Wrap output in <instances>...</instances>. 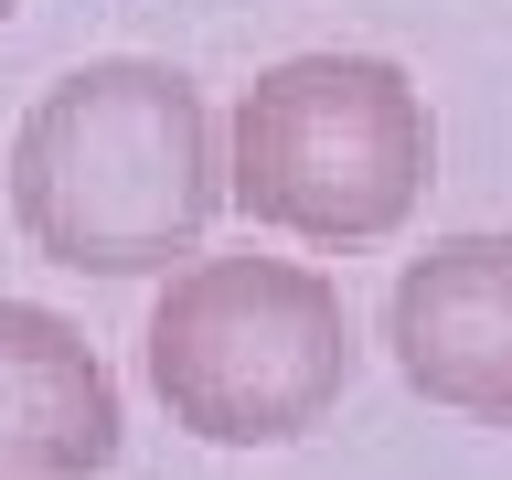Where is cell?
<instances>
[{"label": "cell", "instance_id": "6da1fadb", "mask_svg": "<svg viewBox=\"0 0 512 480\" xmlns=\"http://www.w3.org/2000/svg\"><path fill=\"white\" fill-rule=\"evenodd\" d=\"M11 214L54 267L139 278L214 214V128L171 64H86L22 118Z\"/></svg>", "mask_w": 512, "mask_h": 480}, {"label": "cell", "instance_id": "7a4b0ae2", "mask_svg": "<svg viewBox=\"0 0 512 480\" xmlns=\"http://www.w3.org/2000/svg\"><path fill=\"white\" fill-rule=\"evenodd\" d=\"M150 384L192 438L288 448L352 384L342 288L288 256H203L150 310Z\"/></svg>", "mask_w": 512, "mask_h": 480}, {"label": "cell", "instance_id": "3957f363", "mask_svg": "<svg viewBox=\"0 0 512 480\" xmlns=\"http://www.w3.org/2000/svg\"><path fill=\"white\" fill-rule=\"evenodd\" d=\"M416 182H427V107L406 96L395 64L310 54L246 86L235 107V203L256 224L363 246L406 224Z\"/></svg>", "mask_w": 512, "mask_h": 480}, {"label": "cell", "instance_id": "277c9868", "mask_svg": "<svg viewBox=\"0 0 512 480\" xmlns=\"http://www.w3.org/2000/svg\"><path fill=\"white\" fill-rule=\"evenodd\" d=\"M384 342L416 395H438L459 416H512V235L427 246L395 278Z\"/></svg>", "mask_w": 512, "mask_h": 480}, {"label": "cell", "instance_id": "5b68a950", "mask_svg": "<svg viewBox=\"0 0 512 480\" xmlns=\"http://www.w3.org/2000/svg\"><path fill=\"white\" fill-rule=\"evenodd\" d=\"M118 459V384L54 310L0 299V480H86Z\"/></svg>", "mask_w": 512, "mask_h": 480}, {"label": "cell", "instance_id": "8992f818", "mask_svg": "<svg viewBox=\"0 0 512 480\" xmlns=\"http://www.w3.org/2000/svg\"><path fill=\"white\" fill-rule=\"evenodd\" d=\"M0 11H11V0H0Z\"/></svg>", "mask_w": 512, "mask_h": 480}]
</instances>
